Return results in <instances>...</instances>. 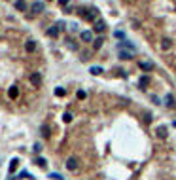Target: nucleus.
I'll use <instances>...</instances> for the list:
<instances>
[{"label": "nucleus", "mask_w": 176, "mask_h": 180, "mask_svg": "<svg viewBox=\"0 0 176 180\" xmlns=\"http://www.w3.org/2000/svg\"><path fill=\"white\" fill-rule=\"evenodd\" d=\"M78 15L85 21H95V10H89V8H78Z\"/></svg>", "instance_id": "1"}, {"label": "nucleus", "mask_w": 176, "mask_h": 180, "mask_svg": "<svg viewBox=\"0 0 176 180\" xmlns=\"http://www.w3.org/2000/svg\"><path fill=\"white\" fill-rule=\"evenodd\" d=\"M65 165H66V169H68V171H78V167H80V165H78V159H76V157H68Z\"/></svg>", "instance_id": "2"}, {"label": "nucleus", "mask_w": 176, "mask_h": 180, "mask_svg": "<svg viewBox=\"0 0 176 180\" xmlns=\"http://www.w3.org/2000/svg\"><path fill=\"white\" fill-rule=\"evenodd\" d=\"M93 30H95V32H104V30H106V23L102 21V19L95 21L93 23Z\"/></svg>", "instance_id": "3"}, {"label": "nucleus", "mask_w": 176, "mask_h": 180, "mask_svg": "<svg viewBox=\"0 0 176 180\" xmlns=\"http://www.w3.org/2000/svg\"><path fill=\"white\" fill-rule=\"evenodd\" d=\"M80 38H82V42H93V32L91 30H82Z\"/></svg>", "instance_id": "4"}, {"label": "nucleus", "mask_w": 176, "mask_h": 180, "mask_svg": "<svg viewBox=\"0 0 176 180\" xmlns=\"http://www.w3.org/2000/svg\"><path fill=\"white\" fill-rule=\"evenodd\" d=\"M44 8H46V6H44V2H40V0H36V2L32 4V6H30V10H32L34 13H42V11H44Z\"/></svg>", "instance_id": "5"}, {"label": "nucleus", "mask_w": 176, "mask_h": 180, "mask_svg": "<svg viewBox=\"0 0 176 180\" xmlns=\"http://www.w3.org/2000/svg\"><path fill=\"white\" fill-rule=\"evenodd\" d=\"M155 135H157L159 138H167V135H169V131H167L165 125H159L157 129H155Z\"/></svg>", "instance_id": "6"}, {"label": "nucleus", "mask_w": 176, "mask_h": 180, "mask_svg": "<svg viewBox=\"0 0 176 180\" xmlns=\"http://www.w3.org/2000/svg\"><path fill=\"white\" fill-rule=\"evenodd\" d=\"M138 66H140L142 70H146V72L153 70V63H150V61H140V63H138Z\"/></svg>", "instance_id": "7"}, {"label": "nucleus", "mask_w": 176, "mask_h": 180, "mask_svg": "<svg viewBox=\"0 0 176 180\" xmlns=\"http://www.w3.org/2000/svg\"><path fill=\"white\" fill-rule=\"evenodd\" d=\"M30 83H32V85H36V87L42 83V76H40V72H34V74L30 76Z\"/></svg>", "instance_id": "8"}, {"label": "nucleus", "mask_w": 176, "mask_h": 180, "mask_svg": "<svg viewBox=\"0 0 176 180\" xmlns=\"http://www.w3.org/2000/svg\"><path fill=\"white\" fill-rule=\"evenodd\" d=\"M25 49L29 51V53H34V49H36V42H34V40H27Z\"/></svg>", "instance_id": "9"}, {"label": "nucleus", "mask_w": 176, "mask_h": 180, "mask_svg": "<svg viewBox=\"0 0 176 180\" xmlns=\"http://www.w3.org/2000/svg\"><path fill=\"white\" fill-rule=\"evenodd\" d=\"M47 36H51V38H57V36H59V27H57V25L49 27V29H47Z\"/></svg>", "instance_id": "10"}, {"label": "nucleus", "mask_w": 176, "mask_h": 180, "mask_svg": "<svg viewBox=\"0 0 176 180\" xmlns=\"http://www.w3.org/2000/svg\"><path fill=\"white\" fill-rule=\"evenodd\" d=\"M119 59H121V61H129V59H133V53H131V51L121 49V51H119Z\"/></svg>", "instance_id": "11"}, {"label": "nucleus", "mask_w": 176, "mask_h": 180, "mask_svg": "<svg viewBox=\"0 0 176 180\" xmlns=\"http://www.w3.org/2000/svg\"><path fill=\"white\" fill-rule=\"evenodd\" d=\"M40 135H42L44 138H49V125H47V123H44V125L40 127Z\"/></svg>", "instance_id": "12"}, {"label": "nucleus", "mask_w": 176, "mask_h": 180, "mask_svg": "<svg viewBox=\"0 0 176 180\" xmlns=\"http://www.w3.org/2000/svg\"><path fill=\"white\" fill-rule=\"evenodd\" d=\"M8 95H10V99H17V97H19V89H17V85H11V87H10V91H8Z\"/></svg>", "instance_id": "13"}, {"label": "nucleus", "mask_w": 176, "mask_h": 180, "mask_svg": "<svg viewBox=\"0 0 176 180\" xmlns=\"http://www.w3.org/2000/svg\"><path fill=\"white\" fill-rule=\"evenodd\" d=\"M150 82H151V78H150V76H142V78H140V82H138V85H140L142 89H144V87H148V85H150Z\"/></svg>", "instance_id": "14"}, {"label": "nucleus", "mask_w": 176, "mask_h": 180, "mask_svg": "<svg viewBox=\"0 0 176 180\" xmlns=\"http://www.w3.org/2000/svg\"><path fill=\"white\" fill-rule=\"evenodd\" d=\"M102 44H104V38H102V36H99L97 40H93V49H101Z\"/></svg>", "instance_id": "15"}, {"label": "nucleus", "mask_w": 176, "mask_h": 180, "mask_svg": "<svg viewBox=\"0 0 176 180\" xmlns=\"http://www.w3.org/2000/svg\"><path fill=\"white\" fill-rule=\"evenodd\" d=\"M119 47H121V49H123V47H129L131 51H134V49H137V47H134V44H131L129 40H123V42H119Z\"/></svg>", "instance_id": "16"}, {"label": "nucleus", "mask_w": 176, "mask_h": 180, "mask_svg": "<svg viewBox=\"0 0 176 180\" xmlns=\"http://www.w3.org/2000/svg\"><path fill=\"white\" fill-rule=\"evenodd\" d=\"M15 10H19V11H25V10H27V4H25V0H17V2H15Z\"/></svg>", "instance_id": "17"}, {"label": "nucleus", "mask_w": 176, "mask_h": 180, "mask_svg": "<svg viewBox=\"0 0 176 180\" xmlns=\"http://www.w3.org/2000/svg\"><path fill=\"white\" fill-rule=\"evenodd\" d=\"M161 47L163 49H170V47H172V42H170L169 38H163L161 40Z\"/></svg>", "instance_id": "18"}, {"label": "nucleus", "mask_w": 176, "mask_h": 180, "mask_svg": "<svg viewBox=\"0 0 176 180\" xmlns=\"http://www.w3.org/2000/svg\"><path fill=\"white\" fill-rule=\"evenodd\" d=\"M165 106H169V108L174 106V97H172V95H167V97H165Z\"/></svg>", "instance_id": "19"}, {"label": "nucleus", "mask_w": 176, "mask_h": 180, "mask_svg": "<svg viewBox=\"0 0 176 180\" xmlns=\"http://www.w3.org/2000/svg\"><path fill=\"white\" fill-rule=\"evenodd\" d=\"M36 165L40 167V169H46V165H47V161L44 157H36Z\"/></svg>", "instance_id": "20"}, {"label": "nucleus", "mask_w": 176, "mask_h": 180, "mask_svg": "<svg viewBox=\"0 0 176 180\" xmlns=\"http://www.w3.org/2000/svg\"><path fill=\"white\" fill-rule=\"evenodd\" d=\"M89 72H91V74H95V76H97V74H102V66H91Z\"/></svg>", "instance_id": "21"}, {"label": "nucleus", "mask_w": 176, "mask_h": 180, "mask_svg": "<svg viewBox=\"0 0 176 180\" xmlns=\"http://www.w3.org/2000/svg\"><path fill=\"white\" fill-rule=\"evenodd\" d=\"M55 95H57V97H65L66 89H65V87H57V89H55Z\"/></svg>", "instance_id": "22"}, {"label": "nucleus", "mask_w": 176, "mask_h": 180, "mask_svg": "<svg viewBox=\"0 0 176 180\" xmlns=\"http://www.w3.org/2000/svg\"><path fill=\"white\" fill-rule=\"evenodd\" d=\"M63 121H65V123H70V121H72V114L65 112V114H63Z\"/></svg>", "instance_id": "23"}, {"label": "nucleus", "mask_w": 176, "mask_h": 180, "mask_svg": "<svg viewBox=\"0 0 176 180\" xmlns=\"http://www.w3.org/2000/svg\"><path fill=\"white\" fill-rule=\"evenodd\" d=\"M17 163H19V159H17V157H13V159H11V163H10V171H15Z\"/></svg>", "instance_id": "24"}, {"label": "nucleus", "mask_w": 176, "mask_h": 180, "mask_svg": "<svg viewBox=\"0 0 176 180\" xmlns=\"http://www.w3.org/2000/svg\"><path fill=\"white\" fill-rule=\"evenodd\" d=\"M76 97H78L80 101H82V99H85V97H87V93H85V91H83V89H80L78 93H76Z\"/></svg>", "instance_id": "25"}, {"label": "nucleus", "mask_w": 176, "mask_h": 180, "mask_svg": "<svg viewBox=\"0 0 176 180\" xmlns=\"http://www.w3.org/2000/svg\"><path fill=\"white\" fill-rule=\"evenodd\" d=\"M32 150H34V154H40V152H42V144H38V142H36L34 146H32Z\"/></svg>", "instance_id": "26"}, {"label": "nucleus", "mask_w": 176, "mask_h": 180, "mask_svg": "<svg viewBox=\"0 0 176 180\" xmlns=\"http://www.w3.org/2000/svg\"><path fill=\"white\" fill-rule=\"evenodd\" d=\"M49 178H53V180H63V176L59 173H49Z\"/></svg>", "instance_id": "27"}, {"label": "nucleus", "mask_w": 176, "mask_h": 180, "mask_svg": "<svg viewBox=\"0 0 176 180\" xmlns=\"http://www.w3.org/2000/svg\"><path fill=\"white\" fill-rule=\"evenodd\" d=\"M114 36H115V38H121V40H125V34H123L121 30H115V32H114Z\"/></svg>", "instance_id": "28"}, {"label": "nucleus", "mask_w": 176, "mask_h": 180, "mask_svg": "<svg viewBox=\"0 0 176 180\" xmlns=\"http://www.w3.org/2000/svg\"><path fill=\"white\" fill-rule=\"evenodd\" d=\"M144 121H146V123L151 121V114H150V112H146V114H144Z\"/></svg>", "instance_id": "29"}, {"label": "nucleus", "mask_w": 176, "mask_h": 180, "mask_svg": "<svg viewBox=\"0 0 176 180\" xmlns=\"http://www.w3.org/2000/svg\"><path fill=\"white\" fill-rule=\"evenodd\" d=\"M57 27H59V30H65L66 27H65V21H57Z\"/></svg>", "instance_id": "30"}, {"label": "nucleus", "mask_w": 176, "mask_h": 180, "mask_svg": "<svg viewBox=\"0 0 176 180\" xmlns=\"http://www.w3.org/2000/svg\"><path fill=\"white\" fill-rule=\"evenodd\" d=\"M66 42H68V47H70V49H76V44H74V42H72V40H70V38H66Z\"/></svg>", "instance_id": "31"}, {"label": "nucleus", "mask_w": 176, "mask_h": 180, "mask_svg": "<svg viewBox=\"0 0 176 180\" xmlns=\"http://www.w3.org/2000/svg\"><path fill=\"white\" fill-rule=\"evenodd\" d=\"M151 101H153V102H155V104H161V99H159V97H157V95H153V97H151Z\"/></svg>", "instance_id": "32"}, {"label": "nucleus", "mask_w": 176, "mask_h": 180, "mask_svg": "<svg viewBox=\"0 0 176 180\" xmlns=\"http://www.w3.org/2000/svg\"><path fill=\"white\" fill-rule=\"evenodd\" d=\"M68 2H70V0H59V4H61V6H68Z\"/></svg>", "instance_id": "33"}, {"label": "nucleus", "mask_w": 176, "mask_h": 180, "mask_svg": "<svg viewBox=\"0 0 176 180\" xmlns=\"http://www.w3.org/2000/svg\"><path fill=\"white\" fill-rule=\"evenodd\" d=\"M174 127H176V121H174Z\"/></svg>", "instance_id": "34"}, {"label": "nucleus", "mask_w": 176, "mask_h": 180, "mask_svg": "<svg viewBox=\"0 0 176 180\" xmlns=\"http://www.w3.org/2000/svg\"><path fill=\"white\" fill-rule=\"evenodd\" d=\"M10 180H13V178H10Z\"/></svg>", "instance_id": "35"}]
</instances>
